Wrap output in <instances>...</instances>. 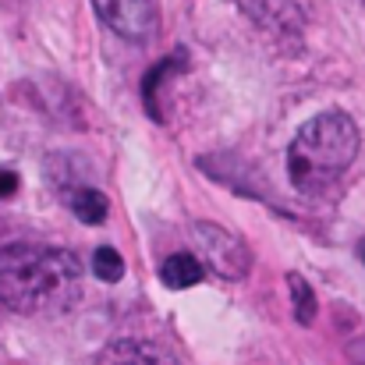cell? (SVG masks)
<instances>
[{"label":"cell","mask_w":365,"mask_h":365,"mask_svg":"<svg viewBox=\"0 0 365 365\" xmlns=\"http://www.w3.org/2000/svg\"><path fill=\"white\" fill-rule=\"evenodd\" d=\"M245 14L266 29L269 36L277 39H302V29H305V14L298 7V0H242Z\"/></svg>","instance_id":"obj_5"},{"label":"cell","mask_w":365,"mask_h":365,"mask_svg":"<svg viewBox=\"0 0 365 365\" xmlns=\"http://www.w3.org/2000/svg\"><path fill=\"white\" fill-rule=\"evenodd\" d=\"M344 351H348V359H351L355 365H365V334H362V337H355Z\"/></svg>","instance_id":"obj_12"},{"label":"cell","mask_w":365,"mask_h":365,"mask_svg":"<svg viewBox=\"0 0 365 365\" xmlns=\"http://www.w3.org/2000/svg\"><path fill=\"white\" fill-rule=\"evenodd\" d=\"M64 202H68V210L82 220V224H103L107 220V213H110V202H107V195L100 192V188H93V185H71L68 192H64Z\"/></svg>","instance_id":"obj_7"},{"label":"cell","mask_w":365,"mask_h":365,"mask_svg":"<svg viewBox=\"0 0 365 365\" xmlns=\"http://www.w3.org/2000/svg\"><path fill=\"white\" fill-rule=\"evenodd\" d=\"M202 273H206V266H202L192 252H174V255H167L163 266H160V280H163L170 291L195 287V284L202 280Z\"/></svg>","instance_id":"obj_8"},{"label":"cell","mask_w":365,"mask_h":365,"mask_svg":"<svg viewBox=\"0 0 365 365\" xmlns=\"http://www.w3.org/2000/svg\"><path fill=\"white\" fill-rule=\"evenodd\" d=\"M96 365H178V359L145 337H121L110 348H103V355L96 359Z\"/></svg>","instance_id":"obj_6"},{"label":"cell","mask_w":365,"mask_h":365,"mask_svg":"<svg viewBox=\"0 0 365 365\" xmlns=\"http://www.w3.org/2000/svg\"><path fill=\"white\" fill-rule=\"evenodd\" d=\"M100 21L128 43H149L156 36L160 14L153 0H93Z\"/></svg>","instance_id":"obj_4"},{"label":"cell","mask_w":365,"mask_h":365,"mask_svg":"<svg viewBox=\"0 0 365 365\" xmlns=\"http://www.w3.org/2000/svg\"><path fill=\"white\" fill-rule=\"evenodd\" d=\"M359 124L344 110L316 114L298 128L287 149V174L298 192H323L337 185L359 156Z\"/></svg>","instance_id":"obj_2"},{"label":"cell","mask_w":365,"mask_h":365,"mask_svg":"<svg viewBox=\"0 0 365 365\" xmlns=\"http://www.w3.org/2000/svg\"><path fill=\"white\" fill-rule=\"evenodd\" d=\"M362 259H365V245H362Z\"/></svg>","instance_id":"obj_13"},{"label":"cell","mask_w":365,"mask_h":365,"mask_svg":"<svg viewBox=\"0 0 365 365\" xmlns=\"http://www.w3.org/2000/svg\"><path fill=\"white\" fill-rule=\"evenodd\" d=\"M93 273L100 277V280H107V284H118L124 277V259L118 248H110V245H103V248H96V255H93Z\"/></svg>","instance_id":"obj_10"},{"label":"cell","mask_w":365,"mask_h":365,"mask_svg":"<svg viewBox=\"0 0 365 365\" xmlns=\"http://www.w3.org/2000/svg\"><path fill=\"white\" fill-rule=\"evenodd\" d=\"M195 242L202 252V262L220 273L224 280H245L248 269H252V252L245 248V242L238 235L217 227V224H195Z\"/></svg>","instance_id":"obj_3"},{"label":"cell","mask_w":365,"mask_h":365,"mask_svg":"<svg viewBox=\"0 0 365 365\" xmlns=\"http://www.w3.org/2000/svg\"><path fill=\"white\" fill-rule=\"evenodd\" d=\"M82 294V262L68 248L11 242L0 248V302L14 312H64Z\"/></svg>","instance_id":"obj_1"},{"label":"cell","mask_w":365,"mask_h":365,"mask_svg":"<svg viewBox=\"0 0 365 365\" xmlns=\"http://www.w3.org/2000/svg\"><path fill=\"white\" fill-rule=\"evenodd\" d=\"M287 287H291V298H294V319L302 327H309L316 319V294H312V287L298 273H287Z\"/></svg>","instance_id":"obj_9"},{"label":"cell","mask_w":365,"mask_h":365,"mask_svg":"<svg viewBox=\"0 0 365 365\" xmlns=\"http://www.w3.org/2000/svg\"><path fill=\"white\" fill-rule=\"evenodd\" d=\"M14 192H18V174L14 170H0V199H7Z\"/></svg>","instance_id":"obj_11"}]
</instances>
